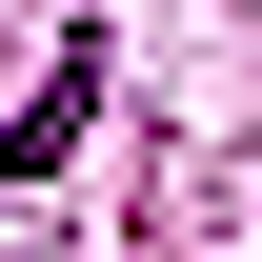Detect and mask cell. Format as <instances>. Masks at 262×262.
<instances>
[{"label": "cell", "instance_id": "6da1fadb", "mask_svg": "<svg viewBox=\"0 0 262 262\" xmlns=\"http://www.w3.org/2000/svg\"><path fill=\"white\" fill-rule=\"evenodd\" d=\"M81 121H101V61H61V81L20 101V141H0V162H20V182H40V162H81Z\"/></svg>", "mask_w": 262, "mask_h": 262}]
</instances>
